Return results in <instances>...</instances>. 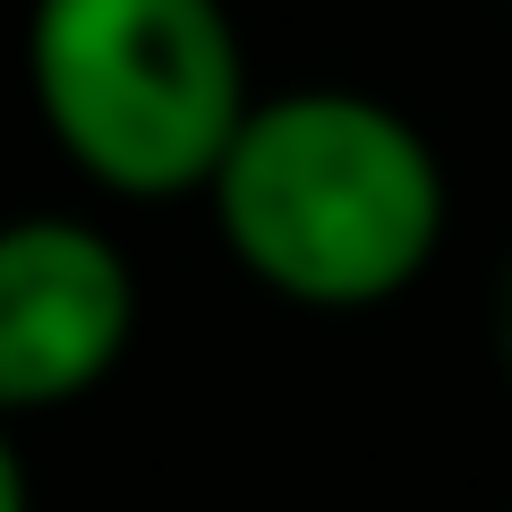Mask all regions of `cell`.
I'll list each match as a JSON object with an SVG mask.
<instances>
[{
    "instance_id": "obj_3",
    "label": "cell",
    "mask_w": 512,
    "mask_h": 512,
    "mask_svg": "<svg viewBox=\"0 0 512 512\" xmlns=\"http://www.w3.org/2000/svg\"><path fill=\"white\" fill-rule=\"evenodd\" d=\"M137 333V274L94 222H0V419L60 410L120 367Z\"/></svg>"
},
{
    "instance_id": "obj_5",
    "label": "cell",
    "mask_w": 512,
    "mask_h": 512,
    "mask_svg": "<svg viewBox=\"0 0 512 512\" xmlns=\"http://www.w3.org/2000/svg\"><path fill=\"white\" fill-rule=\"evenodd\" d=\"M0 512H35V495H26V461H18V444H9V427H0Z\"/></svg>"
},
{
    "instance_id": "obj_2",
    "label": "cell",
    "mask_w": 512,
    "mask_h": 512,
    "mask_svg": "<svg viewBox=\"0 0 512 512\" xmlns=\"http://www.w3.org/2000/svg\"><path fill=\"white\" fill-rule=\"evenodd\" d=\"M26 86L86 180L120 197L214 188L256 111L222 0H35Z\"/></svg>"
},
{
    "instance_id": "obj_1",
    "label": "cell",
    "mask_w": 512,
    "mask_h": 512,
    "mask_svg": "<svg viewBox=\"0 0 512 512\" xmlns=\"http://www.w3.org/2000/svg\"><path fill=\"white\" fill-rule=\"evenodd\" d=\"M214 231L299 308H384L444 248V163L427 128L359 86L256 94L214 171Z\"/></svg>"
},
{
    "instance_id": "obj_4",
    "label": "cell",
    "mask_w": 512,
    "mask_h": 512,
    "mask_svg": "<svg viewBox=\"0 0 512 512\" xmlns=\"http://www.w3.org/2000/svg\"><path fill=\"white\" fill-rule=\"evenodd\" d=\"M487 350H495V367H504V384H512V256H504V274H495V291H487Z\"/></svg>"
}]
</instances>
